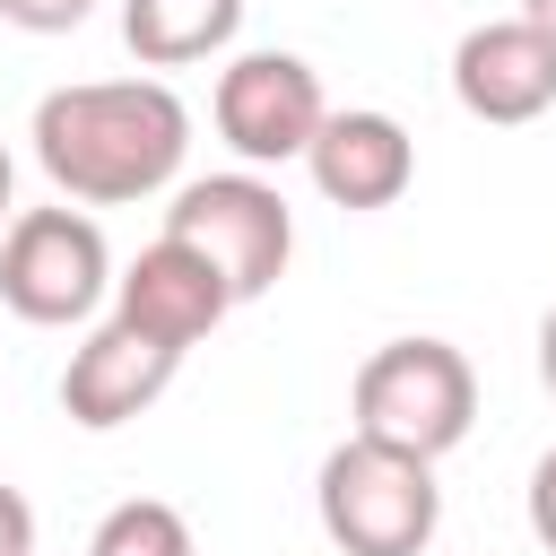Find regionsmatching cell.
<instances>
[{"instance_id":"6da1fadb","label":"cell","mask_w":556,"mask_h":556,"mask_svg":"<svg viewBox=\"0 0 556 556\" xmlns=\"http://www.w3.org/2000/svg\"><path fill=\"white\" fill-rule=\"evenodd\" d=\"M35 165L61 200L122 208L182 174L191 156V104L165 78H78L35 104Z\"/></svg>"},{"instance_id":"7a4b0ae2","label":"cell","mask_w":556,"mask_h":556,"mask_svg":"<svg viewBox=\"0 0 556 556\" xmlns=\"http://www.w3.org/2000/svg\"><path fill=\"white\" fill-rule=\"evenodd\" d=\"M313 504H321V530H330L339 556H426L434 521H443L434 460H417L400 443H374V434H348L321 460Z\"/></svg>"},{"instance_id":"3957f363","label":"cell","mask_w":556,"mask_h":556,"mask_svg":"<svg viewBox=\"0 0 556 556\" xmlns=\"http://www.w3.org/2000/svg\"><path fill=\"white\" fill-rule=\"evenodd\" d=\"M478 417V374L452 339H382L356 365V434L443 460Z\"/></svg>"},{"instance_id":"277c9868","label":"cell","mask_w":556,"mask_h":556,"mask_svg":"<svg viewBox=\"0 0 556 556\" xmlns=\"http://www.w3.org/2000/svg\"><path fill=\"white\" fill-rule=\"evenodd\" d=\"M165 235H182L191 252H208V269L235 287V304L269 295V287L287 278V261H295V208H287V191L261 182L252 165H243V174H200V182H182L174 208H165Z\"/></svg>"},{"instance_id":"5b68a950","label":"cell","mask_w":556,"mask_h":556,"mask_svg":"<svg viewBox=\"0 0 556 556\" xmlns=\"http://www.w3.org/2000/svg\"><path fill=\"white\" fill-rule=\"evenodd\" d=\"M113 295V252L87 208H17L0 235V304L35 330H70Z\"/></svg>"},{"instance_id":"8992f818","label":"cell","mask_w":556,"mask_h":556,"mask_svg":"<svg viewBox=\"0 0 556 556\" xmlns=\"http://www.w3.org/2000/svg\"><path fill=\"white\" fill-rule=\"evenodd\" d=\"M217 139L243 156V165H287V156H304L313 148V130L330 122V104H321V78H313V61H295V52H235L226 70H217Z\"/></svg>"},{"instance_id":"52a82bcc","label":"cell","mask_w":556,"mask_h":556,"mask_svg":"<svg viewBox=\"0 0 556 556\" xmlns=\"http://www.w3.org/2000/svg\"><path fill=\"white\" fill-rule=\"evenodd\" d=\"M174 374H182V348H165V339H148L139 321L113 313L104 330H87V339L70 348V365H61V408H70V426L113 434V426L148 417Z\"/></svg>"},{"instance_id":"ba28073f","label":"cell","mask_w":556,"mask_h":556,"mask_svg":"<svg viewBox=\"0 0 556 556\" xmlns=\"http://www.w3.org/2000/svg\"><path fill=\"white\" fill-rule=\"evenodd\" d=\"M452 96H460L469 122H495V130L539 122V113L556 104V35L530 26L521 9L469 26V35L452 43Z\"/></svg>"},{"instance_id":"9c48e42d","label":"cell","mask_w":556,"mask_h":556,"mask_svg":"<svg viewBox=\"0 0 556 556\" xmlns=\"http://www.w3.org/2000/svg\"><path fill=\"white\" fill-rule=\"evenodd\" d=\"M113 313L139 321V330L165 339V348H200V339L235 313V287L208 269V252H191L182 235H156V243L113 278Z\"/></svg>"},{"instance_id":"30bf717a","label":"cell","mask_w":556,"mask_h":556,"mask_svg":"<svg viewBox=\"0 0 556 556\" xmlns=\"http://www.w3.org/2000/svg\"><path fill=\"white\" fill-rule=\"evenodd\" d=\"M304 165H313V191L330 208H391L417 182V139L391 113H330L313 130Z\"/></svg>"},{"instance_id":"8fae6325","label":"cell","mask_w":556,"mask_h":556,"mask_svg":"<svg viewBox=\"0 0 556 556\" xmlns=\"http://www.w3.org/2000/svg\"><path fill=\"white\" fill-rule=\"evenodd\" d=\"M235 26H243V0H122V43L139 52V70H191L226 52Z\"/></svg>"},{"instance_id":"7c38bea8","label":"cell","mask_w":556,"mask_h":556,"mask_svg":"<svg viewBox=\"0 0 556 556\" xmlns=\"http://www.w3.org/2000/svg\"><path fill=\"white\" fill-rule=\"evenodd\" d=\"M87 556H191V521L165 504V495H130L96 521Z\"/></svg>"},{"instance_id":"4fadbf2b","label":"cell","mask_w":556,"mask_h":556,"mask_svg":"<svg viewBox=\"0 0 556 556\" xmlns=\"http://www.w3.org/2000/svg\"><path fill=\"white\" fill-rule=\"evenodd\" d=\"M87 9L96 0H0V17L26 35H70V26H87Z\"/></svg>"},{"instance_id":"5bb4252c","label":"cell","mask_w":556,"mask_h":556,"mask_svg":"<svg viewBox=\"0 0 556 556\" xmlns=\"http://www.w3.org/2000/svg\"><path fill=\"white\" fill-rule=\"evenodd\" d=\"M0 556H35V504L0 478Z\"/></svg>"},{"instance_id":"9a60e30c","label":"cell","mask_w":556,"mask_h":556,"mask_svg":"<svg viewBox=\"0 0 556 556\" xmlns=\"http://www.w3.org/2000/svg\"><path fill=\"white\" fill-rule=\"evenodd\" d=\"M530 530L556 556V452H539V469H530Z\"/></svg>"},{"instance_id":"2e32d148","label":"cell","mask_w":556,"mask_h":556,"mask_svg":"<svg viewBox=\"0 0 556 556\" xmlns=\"http://www.w3.org/2000/svg\"><path fill=\"white\" fill-rule=\"evenodd\" d=\"M539 382L556 391V304H547V321H539Z\"/></svg>"},{"instance_id":"e0dca14e","label":"cell","mask_w":556,"mask_h":556,"mask_svg":"<svg viewBox=\"0 0 556 556\" xmlns=\"http://www.w3.org/2000/svg\"><path fill=\"white\" fill-rule=\"evenodd\" d=\"M521 17H530V26H547V35H556V0H521Z\"/></svg>"},{"instance_id":"ac0fdd59","label":"cell","mask_w":556,"mask_h":556,"mask_svg":"<svg viewBox=\"0 0 556 556\" xmlns=\"http://www.w3.org/2000/svg\"><path fill=\"white\" fill-rule=\"evenodd\" d=\"M9 182H17V174H9V148H0V235H9Z\"/></svg>"}]
</instances>
